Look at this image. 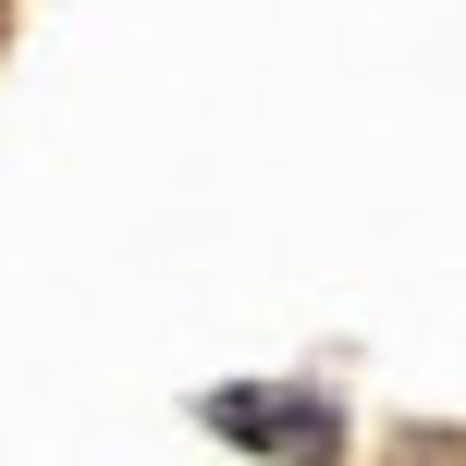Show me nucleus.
Instances as JSON below:
<instances>
[{
  "label": "nucleus",
  "mask_w": 466,
  "mask_h": 466,
  "mask_svg": "<svg viewBox=\"0 0 466 466\" xmlns=\"http://www.w3.org/2000/svg\"><path fill=\"white\" fill-rule=\"evenodd\" d=\"M197 418H209L233 454H270V466H344V405H331L319 380H233V393H209Z\"/></svg>",
  "instance_id": "nucleus-1"
},
{
  "label": "nucleus",
  "mask_w": 466,
  "mask_h": 466,
  "mask_svg": "<svg viewBox=\"0 0 466 466\" xmlns=\"http://www.w3.org/2000/svg\"><path fill=\"white\" fill-rule=\"evenodd\" d=\"M393 466H466V442H430V454H393Z\"/></svg>",
  "instance_id": "nucleus-2"
}]
</instances>
